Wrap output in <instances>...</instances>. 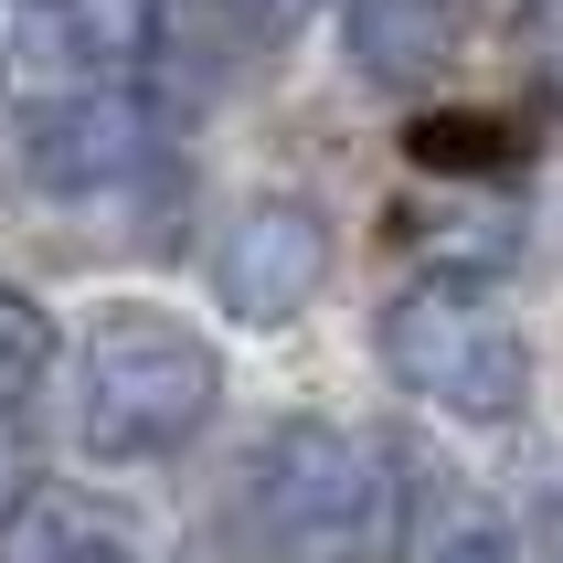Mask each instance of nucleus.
<instances>
[{"instance_id": "1", "label": "nucleus", "mask_w": 563, "mask_h": 563, "mask_svg": "<svg viewBox=\"0 0 563 563\" xmlns=\"http://www.w3.org/2000/svg\"><path fill=\"white\" fill-rule=\"evenodd\" d=\"M373 351L415 405L457 415V426H510L532 405V351H521L510 309L457 266H426V277L394 287L373 319Z\"/></svg>"}, {"instance_id": "2", "label": "nucleus", "mask_w": 563, "mask_h": 563, "mask_svg": "<svg viewBox=\"0 0 563 563\" xmlns=\"http://www.w3.org/2000/svg\"><path fill=\"white\" fill-rule=\"evenodd\" d=\"M223 362L202 330L170 309H107L86 330V383H75V437L96 457H170L213 426Z\"/></svg>"}, {"instance_id": "3", "label": "nucleus", "mask_w": 563, "mask_h": 563, "mask_svg": "<svg viewBox=\"0 0 563 563\" xmlns=\"http://www.w3.org/2000/svg\"><path fill=\"white\" fill-rule=\"evenodd\" d=\"M383 521V489H373V457L319 426V415H287L277 437L255 446L245 468V542L266 563H351Z\"/></svg>"}, {"instance_id": "4", "label": "nucleus", "mask_w": 563, "mask_h": 563, "mask_svg": "<svg viewBox=\"0 0 563 563\" xmlns=\"http://www.w3.org/2000/svg\"><path fill=\"white\" fill-rule=\"evenodd\" d=\"M319 277H330V234H319L309 202H245V213H223L213 234V298L223 319H245V330H277V319H298L319 298Z\"/></svg>"}, {"instance_id": "5", "label": "nucleus", "mask_w": 563, "mask_h": 563, "mask_svg": "<svg viewBox=\"0 0 563 563\" xmlns=\"http://www.w3.org/2000/svg\"><path fill=\"white\" fill-rule=\"evenodd\" d=\"M150 159H159V118L139 107V86H75L22 118V170L43 191H118Z\"/></svg>"}, {"instance_id": "6", "label": "nucleus", "mask_w": 563, "mask_h": 563, "mask_svg": "<svg viewBox=\"0 0 563 563\" xmlns=\"http://www.w3.org/2000/svg\"><path fill=\"white\" fill-rule=\"evenodd\" d=\"M0 563H139V521L96 489H32L0 532Z\"/></svg>"}, {"instance_id": "7", "label": "nucleus", "mask_w": 563, "mask_h": 563, "mask_svg": "<svg viewBox=\"0 0 563 563\" xmlns=\"http://www.w3.org/2000/svg\"><path fill=\"white\" fill-rule=\"evenodd\" d=\"M341 32H351V64L373 86H426L457 54V0H351Z\"/></svg>"}, {"instance_id": "8", "label": "nucleus", "mask_w": 563, "mask_h": 563, "mask_svg": "<svg viewBox=\"0 0 563 563\" xmlns=\"http://www.w3.org/2000/svg\"><path fill=\"white\" fill-rule=\"evenodd\" d=\"M43 43L64 54V75L128 86V75L150 64V0H54V11H43Z\"/></svg>"}, {"instance_id": "9", "label": "nucleus", "mask_w": 563, "mask_h": 563, "mask_svg": "<svg viewBox=\"0 0 563 563\" xmlns=\"http://www.w3.org/2000/svg\"><path fill=\"white\" fill-rule=\"evenodd\" d=\"M510 150H521V139H510L500 118H468V107H457V118H415V159H426L437 181H478V170H510Z\"/></svg>"}, {"instance_id": "10", "label": "nucleus", "mask_w": 563, "mask_h": 563, "mask_svg": "<svg viewBox=\"0 0 563 563\" xmlns=\"http://www.w3.org/2000/svg\"><path fill=\"white\" fill-rule=\"evenodd\" d=\"M43 362H54V330H43V309H32L22 287H0V415H11L32 383H43Z\"/></svg>"}, {"instance_id": "11", "label": "nucleus", "mask_w": 563, "mask_h": 563, "mask_svg": "<svg viewBox=\"0 0 563 563\" xmlns=\"http://www.w3.org/2000/svg\"><path fill=\"white\" fill-rule=\"evenodd\" d=\"M510 54L532 75L542 96H563V0H521V22H510Z\"/></svg>"}, {"instance_id": "12", "label": "nucleus", "mask_w": 563, "mask_h": 563, "mask_svg": "<svg viewBox=\"0 0 563 563\" xmlns=\"http://www.w3.org/2000/svg\"><path fill=\"white\" fill-rule=\"evenodd\" d=\"M223 11H234L245 32H266V43H277V32H298V22H309L319 0H223Z\"/></svg>"}, {"instance_id": "13", "label": "nucleus", "mask_w": 563, "mask_h": 563, "mask_svg": "<svg viewBox=\"0 0 563 563\" xmlns=\"http://www.w3.org/2000/svg\"><path fill=\"white\" fill-rule=\"evenodd\" d=\"M437 563H521V553H510V532H489V521H468V532L446 542Z\"/></svg>"}, {"instance_id": "14", "label": "nucleus", "mask_w": 563, "mask_h": 563, "mask_svg": "<svg viewBox=\"0 0 563 563\" xmlns=\"http://www.w3.org/2000/svg\"><path fill=\"white\" fill-rule=\"evenodd\" d=\"M532 563H563V489L542 500V521H532Z\"/></svg>"}]
</instances>
